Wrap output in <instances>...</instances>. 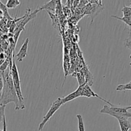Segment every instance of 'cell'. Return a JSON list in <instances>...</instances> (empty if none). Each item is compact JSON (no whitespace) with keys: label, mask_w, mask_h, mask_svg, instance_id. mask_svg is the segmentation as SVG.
I'll return each instance as SVG.
<instances>
[{"label":"cell","mask_w":131,"mask_h":131,"mask_svg":"<svg viewBox=\"0 0 131 131\" xmlns=\"http://www.w3.org/2000/svg\"><path fill=\"white\" fill-rule=\"evenodd\" d=\"M1 73L3 79V88L0 97V104L6 106L10 102H14L15 106V110L17 111L20 110L19 99L13 84L10 69Z\"/></svg>","instance_id":"obj_1"},{"label":"cell","mask_w":131,"mask_h":131,"mask_svg":"<svg viewBox=\"0 0 131 131\" xmlns=\"http://www.w3.org/2000/svg\"><path fill=\"white\" fill-rule=\"evenodd\" d=\"M10 71L12 76V79L13 84H14L17 95L18 99H19V109L20 110H24V109H25V105H24V97L23 96V93H22L21 88H20L19 71H18L16 63H15V59H14V57L12 58V65L11 67L10 68Z\"/></svg>","instance_id":"obj_2"},{"label":"cell","mask_w":131,"mask_h":131,"mask_svg":"<svg viewBox=\"0 0 131 131\" xmlns=\"http://www.w3.org/2000/svg\"><path fill=\"white\" fill-rule=\"evenodd\" d=\"M101 113L107 114V115L112 116L116 118L117 120L122 118L128 119L131 118V113L128 112L125 107H121L113 104L111 106L104 105L101 110L100 111Z\"/></svg>","instance_id":"obj_3"},{"label":"cell","mask_w":131,"mask_h":131,"mask_svg":"<svg viewBox=\"0 0 131 131\" xmlns=\"http://www.w3.org/2000/svg\"><path fill=\"white\" fill-rule=\"evenodd\" d=\"M40 10L38 8L36 9L33 12H31V9H28L26 10L25 15H24V18L22 19L21 20L19 21V23L16 25V28H15V31H14V40L15 43H16L17 42L18 37H19V35H20V32L23 31L24 29V26L29 21V20H32L33 19L36 17L37 16V13H38Z\"/></svg>","instance_id":"obj_4"},{"label":"cell","mask_w":131,"mask_h":131,"mask_svg":"<svg viewBox=\"0 0 131 131\" xmlns=\"http://www.w3.org/2000/svg\"><path fill=\"white\" fill-rule=\"evenodd\" d=\"M62 105H63V103L61 97H59V98H58L56 101H54L53 103L51 105L50 109L49 110L48 112H47V114L43 116V119H42V121L41 122L40 124H39L38 130H42V129H43V127L45 126L46 123L49 121V120L53 116L54 114L60 109V107H61Z\"/></svg>","instance_id":"obj_5"},{"label":"cell","mask_w":131,"mask_h":131,"mask_svg":"<svg viewBox=\"0 0 131 131\" xmlns=\"http://www.w3.org/2000/svg\"><path fill=\"white\" fill-rule=\"evenodd\" d=\"M82 97H88V98H90V97H97V98H99V99L102 100V101L105 102L106 103L110 105V106H112L113 104H111L110 102L104 99L103 98H102V97H100L99 95H98L97 93H95V92L92 90L90 86L88 85L86 83H84V84H83V92H82Z\"/></svg>","instance_id":"obj_6"},{"label":"cell","mask_w":131,"mask_h":131,"mask_svg":"<svg viewBox=\"0 0 131 131\" xmlns=\"http://www.w3.org/2000/svg\"><path fill=\"white\" fill-rule=\"evenodd\" d=\"M28 43H29V38H27L26 40L24 41V43L22 45L21 47H20V50L19 51L18 53L16 54L17 60L18 61H23L27 56L28 54Z\"/></svg>","instance_id":"obj_7"},{"label":"cell","mask_w":131,"mask_h":131,"mask_svg":"<svg viewBox=\"0 0 131 131\" xmlns=\"http://www.w3.org/2000/svg\"><path fill=\"white\" fill-rule=\"evenodd\" d=\"M104 9V6L103 5H96V4H92V7H91L90 11L89 14H88V16H90V17L92 18V20H91V24L93 22L95 17L97 16L102 11V10Z\"/></svg>","instance_id":"obj_8"},{"label":"cell","mask_w":131,"mask_h":131,"mask_svg":"<svg viewBox=\"0 0 131 131\" xmlns=\"http://www.w3.org/2000/svg\"><path fill=\"white\" fill-rule=\"evenodd\" d=\"M56 3H57V1L51 0V1H49V2L46 3L45 5L40 6V8H38V9L40 10V11H42V10H46V11H49L50 12H52L53 14H54L55 10H56Z\"/></svg>","instance_id":"obj_9"},{"label":"cell","mask_w":131,"mask_h":131,"mask_svg":"<svg viewBox=\"0 0 131 131\" xmlns=\"http://www.w3.org/2000/svg\"><path fill=\"white\" fill-rule=\"evenodd\" d=\"M121 131H129L131 129V124L128 119L122 118L118 120Z\"/></svg>","instance_id":"obj_10"},{"label":"cell","mask_w":131,"mask_h":131,"mask_svg":"<svg viewBox=\"0 0 131 131\" xmlns=\"http://www.w3.org/2000/svg\"><path fill=\"white\" fill-rule=\"evenodd\" d=\"M47 12L48 13L50 17H51V20H52V26H53L54 28H55L56 29H58V31H60V20H59L58 17L55 14H53V13L52 12H50L49 11H47Z\"/></svg>","instance_id":"obj_11"},{"label":"cell","mask_w":131,"mask_h":131,"mask_svg":"<svg viewBox=\"0 0 131 131\" xmlns=\"http://www.w3.org/2000/svg\"><path fill=\"white\" fill-rule=\"evenodd\" d=\"M20 4V1L18 0H8L5 6L7 8V9H12L15 8L17 6H19Z\"/></svg>","instance_id":"obj_12"},{"label":"cell","mask_w":131,"mask_h":131,"mask_svg":"<svg viewBox=\"0 0 131 131\" xmlns=\"http://www.w3.org/2000/svg\"><path fill=\"white\" fill-rule=\"evenodd\" d=\"M116 90L117 91H125L131 90V81L129 83L124 84H120L116 87Z\"/></svg>","instance_id":"obj_13"},{"label":"cell","mask_w":131,"mask_h":131,"mask_svg":"<svg viewBox=\"0 0 131 131\" xmlns=\"http://www.w3.org/2000/svg\"><path fill=\"white\" fill-rule=\"evenodd\" d=\"M78 120V130L79 131H85L84 129V122H83V117L81 115H78L76 116Z\"/></svg>","instance_id":"obj_14"},{"label":"cell","mask_w":131,"mask_h":131,"mask_svg":"<svg viewBox=\"0 0 131 131\" xmlns=\"http://www.w3.org/2000/svg\"><path fill=\"white\" fill-rule=\"evenodd\" d=\"M111 17L115 18V19H119V20H122L124 23H125L129 26H131V17H119L115 16V15H111Z\"/></svg>","instance_id":"obj_15"},{"label":"cell","mask_w":131,"mask_h":131,"mask_svg":"<svg viewBox=\"0 0 131 131\" xmlns=\"http://www.w3.org/2000/svg\"><path fill=\"white\" fill-rule=\"evenodd\" d=\"M0 10H2L3 14L4 15V17H5L6 19H8V20L9 19H10V20H13L12 18L10 16V15H9L8 13L7 8L6 7L5 5H4L1 2V1H0Z\"/></svg>","instance_id":"obj_16"},{"label":"cell","mask_w":131,"mask_h":131,"mask_svg":"<svg viewBox=\"0 0 131 131\" xmlns=\"http://www.w3.org/2000/svg\"><path fill=\"white\" fill-rule=\"evenodd\" d=\"M122 12L124 14V17H131V7L130 6H127L124 5V7L122 9Z\"/></svg>","instance_id":"obj_17"},{"label":"cell","mask_w":131,"mask_h":131,"mask_svg":"<svg viewBox=\"0 0 131 131\" xmlns=\"http://www.w3.org/2000/svg\"><path fill=\"white\" fill-rule=\"evenodd\" d=\"M5 107H6V106H5V105L0 104V123H1V122H3L4 117L5 116Z\"/></svg>","instance_id":"obj_18"},{"label":"cell","mask_w":131,"mask_h":131,"mask_svg":"<svg viewBox=\"0 0 131 131\" xmlns=\"http://www.w3.org/2000/svg\"><path fill=\"white\" fill-rule=\"evenodd\" d=\"M8 64L9 63L8 60H5V61H3V63L0 65V72H4L7 69L8 67Z\"/></svg>","instance_id":"obj_19"},{"label":"cell","mask_w":131,"mask_h":131,"mask_svg":"<svg viewBox=\"0 0 131 131\" xmlns=\"http://www.w3.org/2000/svg\"><path fill=\"white\" fill-rule=\"evenodd\" d=\"M3 88V79L2 73L0 72V97H1Z\"/></svg>","instance_id":"obj_20"},{"label":"cell","mask_w":131,"mask_h":131,"mask_svg":"<svg viewBox=\"0 0 131 131\" xmlns=\"http://www.w3.org/2000/svg\"><path fill=\"white\" fill-rule=\"evenodd\" d=\"M88 3L91 4H96V5H102V1H101V0H89Z\"/></svg>","instance_id":"obj_21"},{"label":"cell","mask_w":131,"mask_h":131,"mask_svg":"<svg viewBox=\"0 0 131 131\" xmlns=\"http://www.w3.org/2000/svg\"><path fill=\"white\" fill-rule=\"evenodd\" d=\"M125 47H127V48L131 49V37H129V38H127V39L126 40V41H125Z\"/></svg>","instance_id":"obj_22"},{"label":"cell","mask_w":131,"mask_h":131,"mask_svg":"<svg viewBox=\"0 0 131 131\" xmlns=\"http://www.w3.org/2000/svg\"><path fill=\"white\" fill-rule=\"evenodd\" d=\"M79 4V1L78 0H76V1H73V6L74 7H77V6H78Z\"/></svg>","instance_id":"obj_23"},{"label":"cell","mask_w":131,"mask_h":131,"mask_svg":"<svg viewBox=\"0 0 131 131\" xmlns=\"http://www.w3.org/2000/svg\"><path fill=\"white\" fill-rule=\"evenodd\" d=\"M125 108H126V110L128 111V110H130V109H131V106H127V107H125Z\"/></svg>","instance_id":"obj_24"},{"label":"cell","mask_w":131,"mask_h":131,"mask_svg":"<svg viewBox=\"0 0 131 131\" xmlns=\"http://www.w3.org/2000/svg\"><path fill=\"white\" fill-rule=\"evenodd\" d=\"M130 65H131V62L130 63Z\"/></svg>","instance_id":"obj_25"},{"label":"cell","mask_w":131,"mask_h":131,"mask_svg":"<svg viewBox=\"0 0 131 131\" xmlns=\"http://www.w3.org/2000/svg\"><path fill=\"white\" fill-rule=\"evenodd\" d=\"M130 58H131V55H130Z\"/></svg>","instance_id":"obj_26"},{"label":"cell","mask_w":131,"mask_h":131,"mask_svg":"<svg viewBox=\"0 0 131 131\" xmlns=\"http://www.w3.org/2000/svg\"><path fill=\"white\" fill-rule=\"evenodd\" d=\"M130 31H131V26H130Z\"/></svg>","instance_id":"obj_27"},{"label":"cell","mask_w":131,"mask_h":131,"mask_svg":"<svg viewBox=\"0 0 131 131\" xmlns=\"http://www.w3.org/2000/svg\"><path fill=\"white\" fill-rule=\"evenodd\" d=\"M130 7H131V3H130Z\"/></svg>","instance_id":"obj_28"},{"label":"cell","mask_w":131,"mask_h":131,"mask_svg":"<svg viewBox=\"0 0 131 131\" xmlns=\"http://www.w3.org/2000/svg\"><path fill=\"white\" fill-rule=\"evenodd\" d=\"M130 62H131V61H130Z\"/></svg>","instance_id":"obj_29"}]
</instances>
